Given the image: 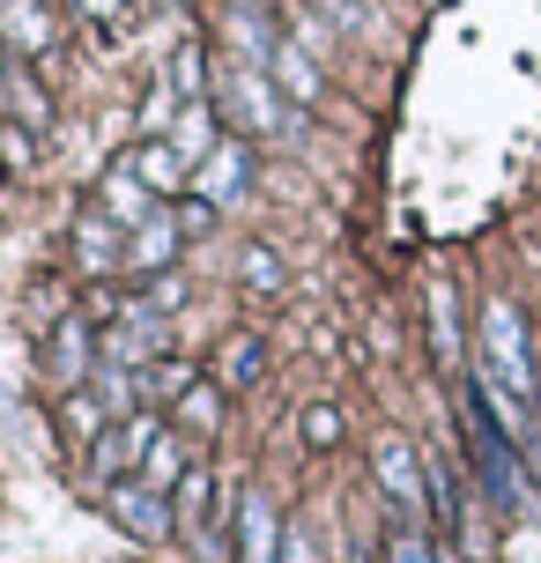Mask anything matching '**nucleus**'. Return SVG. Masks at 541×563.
Returning <instances> with one entry per match:
<instances>
[{"label":"nucleus","mask_w":541,"mask_h":563,"mask_svg":"<svg viewBox=\"0 0 541 563\" xmlns=\"http://www.w3.org/2000/svg\"><path fill=\"white\" fill-rule=\"evenodd\" d=\"M223 119H238L253 141H283V134H305V119L289 104L267 67H223V89H216Z\"/></svg>","instance_id":"nucleus-1"},{"label":"nucleus","mask_w":541,"mask_h":563,"mask_svg":"<svg viewBox=\"0 0 541 563\" xmlns=\"http://www.w3.org/2000/svg\"><path fill=\"white\" fill-rule=\"evenodd\" d=\"M483 378H497L505 394L534 400V341H527V311L512 297H489L483 305Z\"/></svg>","instance_id":"nucleus-2"},{"label":"nucleus","mask_w":541,"mask_h":563,"mask_svg":"<svg viewBox=\"0 0 541 563\" xmlns=\"http://www.w3.org/2000/svg\"><path fill=\"white\" fill-rule=\"evenodd\" d=\"M371 475H378V489L394 497V511H400V519H416V511L430 505V467L416 460V445H408L400 430L371 438Z\"/></svg>","instance_id":"nucleus-3"},{"label":"nucleus","mask_w":541,"mask_h":563,"mask_svg":"<svg viewBox=\"0 0 541 563\" xmlns=\"http://www.w3.org/2000/svg\"><path fill=\"white\" fill-rule=\"evenodd\" d=\"M104 511H112L134 541H178V505L164 497V489H148L142 475L112 482V489H104Z\"/></svg>","instance_id":"nucleus-4"},{"label":"nucleus","mask_w":541,"mask_h":563,"mask_svg":"<svg viewBox=\"0 0 541 563\" xmlns=\"http://www.w3.org/2000/svg\"><path fill=\"white\" fill-rule=\"evenodd\" d=\"M97 364H104V349H97V327H89V311H67L53 327V341H45V378L53 386H89L97 378Z\"/></svg>","instance_id":"nucleus-5"},{"label":"nucleus","mask_w":541,"mask_h":563,"mask_svg":"<svg viewBox=\"0 0 541 563\" xmlns=\"http://www.w3.org/2000/svg\"><path fill=\"white\" fill-rule=\"evenodd\" d=\"M156 430H164V422L148 416V408H142V416H126V422H112V430L89 445V475L104 482V489H112V482H126V467L142 475V452L156 445Z\"/></svg>","instance_id":"nucleus-6"},{"label":"nucleus","mask_w":541,"mask_h":563,"mask_svg":"<svg viewBox=\"0 0 541 563\" xmlns=\"http://www.w3.org/2000/svg\"><path fill=\"white\" fill-rule=\"evenodd\" d=\"M230 534H238V563H283V511H275V497H267L260 482L238 497Z\"/></svg>","instance_id":"nucleus-7"},{"label":"nucleus","mask_w":541,"mask_h":563,"mask_svg":"<svg viewBox=\"0 0 541 563\" xmlns=\"http://www.w3.org/2000/svg\"><path fill=\"white\" fill-rule=\"evenodd\" d=\"M178 245H186V230H178V208L164 200L142 230H126V267H134V275H172Z\"/></svg>","instance_id":"nucleus-8"},{"label":"nucleus","mask_w":541,"mask_h":563,"mask_svg":"<svg viewBox=\"0 0 541 563\" xmlns=\"http://www.w3.org/2000/svg\"><path fill=\"white\" fill-rule=\"evenodd\" d=\"M267 75H275V89H283V97L297 104V112L327 97V75H319L312 45H297V37H283V45H275V59H267Z\"/></svg>","instance_id":"nucleus-9"},{"label":"nucleus","mask_w":541,"mask_h":563,"mask_svg":"<svg viewBox=\"0 0 541 563\" xmlns=\"http://www.w3.org/2000/svg\"><path fill=\"white\" fill-rule=\"evenodd\" d=\"M97 208H104L119 230H142L148 216L164 208V200L142 186V170H134V164H112V170H104V194H97Z\"/></svg>","instance_id":"nucleus-10"},{"label":"nucleus","mask_w":541,"mask_h":563,"mask_svg":"<svg viewBox=\"0 0 541 563\" xmlns=\"http://www.w3.org/2000/svg\"><path fill=\"white\" fill-rule=\"evenodd\" d=\"M53 37L59 23L45 0H0V45L8 53H53Z\"/></svg>","instance_id":"nucleus-11"},{"label":"nucleus","mask_w":541,"mask_h":563,"mask_svg":"<svg viewBox=\"0 0 541 563\" xmlns=\"http://www.w3.org/2000/svg\"><path fill=\"white\" fill-rule=\"evenodd\" d=\"M245 178H253V156H245V141H223L208 164L194 170V194L216 200V208H230V200H245Z\"/></svg>","instance_id":"nucleus-12"},{"label":"nucleus","mask_w":541,"mask_h":563,"mask_svg":"<svg viewBox=\"0 0 541 563\" xmlns=\"http://www.w3.org/2000/svg\"><path fill=\"white\" fill-rule=\"evenodd\" d=\"M75 267L82 275H104V267H126V230L104 216V208H89L82 223H75Z\"/></svg>","instance_id":"nucleus-13"},{"label":"nucleus","mask_w":541,"mask_h":563,"mask_svg":"<svg viewBox=\"0 0 541 563\" xmlns=\"http://www.w3.org/2000/svg\"><path fill=\"white\" fill-rule=\"evenodd\" d=\"M126 164L142 170V186H148V194H156V200H172V194H186V186H194V164L178 156L172 141H142V148H134Z\"/></svg>","instance_id":"nucleus-14"},{"label":"nucleus","mask_w":541,"mask_h":563,"mask_svg":"<svg viewBox=\"0 0 541 563\" xmlns=\"http://www.w3.org/2000/svg\"><path fill=\"white\" fill-rule=\"evenodd\" d=\"M178 148V156H186V164H208V156H216V148H223V134H216V104H208V97H194V104H186V112L172 119V134H164Z\"/></svg>","instance_id":"nucleus-15"},{"label":"nucleus","mask_w":541,"mask_h":563,"mask_svg":"<svg viewBox=\"0 0 541 563\" xmlns=\"http://www.w3.org/2000/svg\"><path fill=\"white\" fill-rule=\"evenodd\" d=\"M430 349H438L445 371H460V297H453V282H430Z\"/></svg>","instance_id":"nucleus-16"},{"label":"nucleus","mask_w":541,"mask_h":563,"mask_svg":"<svg viewBox=\"0 0 541 563\" xmlns=\"http://www.w3.org/2000/svg\"><path fill=\"white\" fill-rule=\"evenodd\" d=\"M89 394L104 400V416H112V422L142 416V371H126V364H97V378H89Z\"/></svg>","instance_id":"nucleus-17"},{"label":"nucleus","mask_w":541,"mask_h":563,"mask_svg":"<svg viewBox=\"0 0 541 563\" xmlns=\"http://www.w3.org/2000/svg\"><path fill=\"white\" fill-rule=\"evenodd\" d=\"M186 475H194V467H186V438H172V430H156V445L142 452V482L172 497V489H178Z\"/></svg>","instance_id":"nucleus-18"},{"label":"nucleus","mask_w":541,"mask_h":563,"mask_svg":"<svg viewBox=\"0 0 541 563\" xmlns=\"http://www.w3.org/2000/svg\"><path fill=\"white\" fill-rule=\"evenodd\" d=\"M194 386H200V371H194V364H178V356H156V364L142 371V408H156V400H172V408H178V400L194 394Z\"/></svg>","instance_id":"nucleus-19"},{"label":"nucleus","mask_w":541,"mask_h":563,"mask_svg":"<svg viewBox=\"0 0 541 563\" xmlns=\"http://www.w3.org/2000/svg\"><path fill=\"white\" fill-rule=\"evenodd\" d=\"M59 430H67L75 445H97V438L112 430V416H104V400L89 394V386H75V394H67V408H59Z\"/></svg>","instance_id":"nucleus-20"},{"label":"nucleus","mask_w":541,"mask_h":563,"mask_svg":"<svg viewBox=\"0 0 541 563\" xmlns=\"http://www.w3.org/2000/svg\"><path fill=\"white\" fill-rule=\"evenodd\" d=\"M260 371H267V349H260L253 334H238L223 349V364H216V386H253Z\"/></svg>","instance_id":"nucleus-21"},{"label":"nucleus","mask_w":541,"mask_h":563,"mask_svg":"<svg viewBox=\"0 0 541 563\" xmlns=\"http://www.w3.org/2000/svg\"><path fill=\"white\" fill-rule=\"evenodd\" d=\"M178 422H186V430H194V438H208V430H216V422H223V386H216V378H200L194 394L178 400Z\"/></svg>","instance_id":"nucleus-22"},{"label":"nucleus","mask_w":541,"mask_h":563,"mask_svg":"<svg viewBox=\"0 0 541 563\" xmlns=\"http://www.w3.org/2000/svg\"><path fill=\"white\" fill-rule=\"evenodd\" d=\"M178 112H186V97H178L172 82H156V89L142 97V134H148V141H164V134H172V119H178Z\"/></svg>","instance_id":"nucleus-23"},{"label":"nucleus","mask_w":541,"mask_h":563,"mask_svg":"<svg viewBox=\"0 0 541 563\" xmlns=\"http://www.w3.org/2000/svg\"><path fill=\"white\" fill-rule=\"evenodd\" d=\"M172 89L186 97V104L208 97V53H200V45H178V53H172Z\"/></svg>","instance_id":"nucleus-24"},{"label":"nucleus","mask_w":541,"mask_h":563,"mask_svg":"<svg viewBox=\"0 0 541 563\" xmlns=\"http://www.w3.org/2000/svg\"><path fill=\"white\" fill-rule=\"evenodd\" d=\"M0 164H8V170L37 164V134H30V119H0Z\"/></svg>","instance_id":"nucleus-25"},{"label":"nucleus","mask_w":541,"mask_h":563,"mask_svg":"<svg viewBox=\"0 0 541 563\" xmlns=\"http://www.w3.org/2000/svg\"><path fill=\"white\" fill-rule=\"evenodd\" d=\"M297 430H305V445H312V452H334V445H342V408H327V400H319V408H305Z\"/></svg>","instance_id":"nucleus-26"},{"label":"nucleus","mask_w":541,"mask_h":563,"mask_svg":"<svg viewBox=\"0 0 541 563\" xmlns=\"http://www.w3.org/2000/svg\"><path fill=\"white\" fill-rule=\"evenodd\" d=\"M245 289H260V297H267V289H283V260L267 253V245L245 253Z\"/></svg>","instance_id":"nucleus-27"},{"label":"nucleus","mask_w":541,"mask_h":563,"mask_svg":"<svg viewBox=\"0 0 541 563\" xmlns=\"http://www.w3.org/2000/svg\"><path fill=\"white\" fill-rule=\"evenodd\" d=\"M386 563H438V549H430L416 527H400V534L386 541Z\"/></svg>","instance_id":"nucleus-28"},{"label":"nucleus","mask_w":541,"mask_h":563,"mask_svg":"<svg viewBox=\"0 0 541 563\" xmlns=\"http://www.w3.org/2000/svg\"><path fill=\"white\" fill-rule=\"evenodd\" d=\"M305 8H319V15H327L334 30H364V23H371L364 0H305Z\"/></svg>","instance_id":"nucleus-29"},{"label":"nucleus","mask_w":541,"mask_h":563,"mask_svg":"<svg viewBox=\"0 0 541 563\" xmlns=\"http://www.w3.org/2000/svg\"><path fill=\"white\" fill-rule=\"evenodd\" d=\"M283 563H327V556H319V541H312V527H289V534H283Z\"/></svg>","instance_id":"nucleus-30"},{"label":"nucleus","mask_w":541,"mask_h":563,"mask_svg":"<svg viewBox=\"0 0 541 563\" xmlns=\"http://www.w3.org/2000/svg\"><path fill=\"white\" fill-rule=\"evenodd\" d=\"M142 305H156V311H178V305H186V282H178V275H156V282H148V297H142Z\"/></svg>","instance_id":"nucleus-31"},{"label":"nucleus","mask_w":541,"mask_h":563,"mask_svg":"<svg viewBox=\"0 0 541 563\" xmlns=\"http://www.w3.org/2000/svg\"><path fill=\"white\" fill-rule=\"evenodd\" d=\"M208 223H216V200H186V208H178V230H186V238H200V230H208Z\"/></svg>","instance_id":"nucleus-32"},{"label":"nucleus","mask_w":541,"mask_h":563,"mask_svg":"<svg viewBox=\"0 0 541 563\" xmlns=\"http://www.w3.org/2000/svg\"><path fill=\"white\" fill-rule=\"evenodd\" d=\"M75 8H82L89 23H112V15H119V8H126V0H75Z\"/></svg>","instance_id":"nucleus-33"},{"label":"nucleus","mask_w":541,"mask_h":563,"mask_svg":"<svg viewBox=\"0 0 541 563\" xmlns=\"http://www.w3.org/2000/svg\"><path fill=\"white\" fill-rule=\"evenodd\" d=\"M527 467H534V489H541V430L527 438Z\"/></svg>","instance_id":"nucleus-34"},{"label":"nucleus","mask_w":541,"mask_h":563,"mask_svg":"<svg viewBox=\"0 0 541 563\" xmlns=\"http://www.w3.org/2000/svg\"><path fill=\"white\" fill-rule=\"evenodd\" d=\"M438 563H460V556H453V549H438Z\"/></svg>","instance_id":"nucleus-35"}]
</instances>
